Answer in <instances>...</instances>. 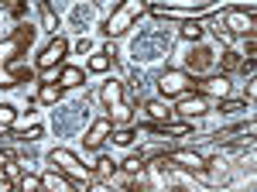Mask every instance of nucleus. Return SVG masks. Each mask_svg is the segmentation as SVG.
<instances>
[{
  "label": "nucleus",
  "mask_w": 257,
  "mask_h": 192,
  "mask_svg": "<svg viewBox=\"0 0 257 192\" xmlns=\"http://www.w3.org/2000/svg\"><path fill=\"white\" fill-rule=\"evenodd\" d=\"M86 82V72L82 69H76V65H62L59 72V86L62 89H76V86H82Z\"/></svg>",
  "instance_id": "14"
},
{
  "label": "nucleus",
  "mask_w": 257,
  "mask_h": 192,
  "mask_svg": "<svg viewBox=\"0 0 257 192\" xmlns=\"http://www.w3.org/2000/svg\"><path fill=\"white\" fill-rule=\"evenodd\" d=\"M48 161H52L59 172L69 175L76 185H89V182L96 178V172H93L89 165H82V161H79L72 151H69V148H52V151H48Z\"/></svg>",
  "instance_id": "3"
},
{
  "label": "nucleus",
  "mask_w": 257,
  "mask_h": 192,
  "mask_svg": "<svg viewBox=\"0 0 257 192\" xmlns=\"http://www.w3.org/2000/svg\"><path fill=\"white\" fill-rule=\"evenodd\" d=\"M175 114L182 117V120H192V117L209 114V96H202V93H182V96H178Z\"/></svg>",
  "instance_id": "8"
},
{
  "label": "nucleus",
  "mask_w": 257,
  "mask_h": 192,
  "mask_svg": "<svg viewBox=\"0 0 257 192\" xmlns=\"http://www.w3.org/2000/svg\"><path fill=\"white\" fill-rule=\"evenodd\" d=\"M11 185H14L11 175H0V192H11Z\"/></svg>",
  "instance_id": "30"
},
{
  "label": "nucleus",
  "mask_w": 257,
  "mask_h": 192,
  "mask_svg": "<svg viewBox=\"0 0 257 192\" xmlns=\"http://www.w3.org/2000/svg\"><path fill=\"white\" fill-rule=\"evenodd\" d=\"M213 58L216 55H213L209 48H192V52L185 55V72H189V76H202V72L213 65Z\"/></svg>",
  "instance_id": "11"
},
{
  "label": "nucleus",
  "mask_w": 257,
  "mask_h": 192,
  "mask_svg": "<svg viewBox=\"0 0 257 192\" xmlns=\"http://www.w3.org/2000/svg\"><path fill=\"white\" fill-rule=\"evenodd\" d=\"M110 137H113V141H117L120 148H131V144H134V131H131V127H113V131H110Z\"/></svg>",
  "instance_id": "21"
},
{
  "label": "nucleus",
  "mask_w": 257,
  "mask_h": 192,
  "mask_svg": "<svg viewBox=\"0 0 257 192\" xmlns=\"http://www.w3.org/2000/svg\"><path fill=\"white\" fill-rule=\"evenodd\" d=\"M21 189L24 192H41V175H24V178H21Z\"/></svg>",
  "instance_id": "26"
},
{
  "label": "nucleus",
  "mask_w": 257,
  "mask_h": 192,
  "mask_svg": "<svg viewBox=\"0 0 257 192\" xmlns=\"http://www.w3.org/2000/svg\"><path fill=\"white\" fill-rule=\"evenodd\" d=\"M144 165H148L144 154H131V158L123 161V172H127V175H141V172H144Z\"/></svg>",
  "instance_id": "22"
},
{
  "label": "nucleus",
  "mask_w": 257,
  "mask_h": 192,
  "mask_svg": "<svg viewBox=\"0 0 257 192\" xmlns=\"http://www.w3.org/2000/svg\"><path fill=\"white\" fill-rule=\"evenodd\" d=\"M144 14H148V0H120L117 11L103 21V35H106V38H120V35H127Z\"/></svg>",
  "instance_id": "2"
},
{
  "label": "nucleus",
  "mask_w": 257,
  "mask_h": 192,
  "mask_svg": "<svg viewBox=\"0 0 257 192\" xmlns=\"http://www.w3.org/2000/svg\"><path fill=\"white\" fill-rule=\"evenodd\" d=\"M41 189H52V192H72V189H76V182H72V178H69L65 172H59V168L52 165L48 172L41 175Z\"/></svg>",
  "instance_id": "12"
},
{
  "label": "nucleus",
  "mask_w": 257,
  "mask_h": 192,
  "mask_svg": "<svg viewBox=\"0 0 257 192\" xmlns=\"http://www.w3.org/2000/svg\"><path fill=\"white\" fill-rule=\"evenodd\" d=\"M14 141H38L41 137V127H28V131H18V134H11Z\"/></svg>",
  "instance_id": "28"
},
{
  "label": "nucleus",
  "mask_w": 257,
  "mask_h": 192,
  "mask_svg": "<svg viewBox=\"0 0 257 192\" xmlns=\"http://www.w3.org/2000/svg\"><path fill=\"white\" fill-rule=\"evenodd\" d=\"M113 172H117V161H113V158H99V161H96V175L110 178Z\"/></svg>",
  "instance_id": "24"
},
{
  "label": "nucleus",
  "mask_w": 257,
  "mask_h": 192,
  "mask_svg": "<svg viewBox=\"0 0 257 192\" xmlns=\"http://www.w3.org/2000/svg\"><path fill=\"white\" fill-rule=\"evenodd\" d=\"M219 24L230 31V35H254L257 31V18H254V7H230V11H223V14H216Z\"/></svg>",
  "instance_id": "4"
},
{
  "label": "nucleus",
  "mask_w": 257,
  "mask_h": 192,
  "mask_svg": "<svg viewBox=\"0 0 257 192\" xmlns=\"http://www.w3.org/2000/svg\"><path fill=\"white\" fill-rule=\"evenodd\" d=\"M35 41V28L31 24H21L14 35H7V38H0V89H11L14 86V79L7 76V65L11 62H18V55Z\"/></svg>",
  "instance_id": "1"
},
{
  "label": "nucleus",
  "mask_w": 257,
  "mask_h": 192,
  "mask_svg": "<svg viewBox=\"0 0 257 192\" xmlns=\"http://www.w3.org/2000/svg\"><path fill=\"white\" fill-rule=\"evenodd\" d=\"M237 110H247V100L243 103H237V100H223L219 103V114H237Z\"/></svg>",
  "instance_id": "27"
},
{
  "label": "nucleus",
  "mask_w": 257,
  "mask_h": 192,
  "mask_svg": "<svg viewBox=\"0 0 257 192\" xmlns=\"http://www.w3.org/2000/svg\"><path fill=\"white\" fill-rule=\"evenodd\" d=\"M62 93H65V89L59 86V79H55V82H41V86H38V100H41V103H48V107H55V103L62 100Z\"/></svg>",
  "instance_id": "17"
},
{
  "label": "nucleus",
  "mask_w": 257,
  "mask_h": 192,
  "mask_svg": "<svg viewBox=\"0 0 257 192\" xmlns=\"http://www.w3.org/2000/svg\"><path fill=\"white\" fill-rule=\"evenodd\" d=\"M202 31H206L202 21H185V24H182V38L185 41H202Z\"/></svg>",
  "instance_id": "19"
},
{
  "label": "nucleus",
  "mask_w": 257,
  "mask_h": 192,
  "mask_svg": "<svg viewBox=\"0 0 257 192\" xmlns=\"http://www.w3.org/2000/svg\"><path fill=\"white\" fill-rule=\"evenodd\" d=\"M192 89V76L185 69H165L158 76V93L161 100H172V96H182Z\"/></svg>",
  "instance_id": "5"
},
{
  "label": "nucleus",
  "mask_w": 257,
  "mask_h": 192,
  "mask_svg": "<svg viewBox=\"0 0 257 192\" xmlns=\"http://www.w3.org/2000/svg\"><path fill=\"white\" fill-rule=\"evenodd\" d=\"M106 69H110V55H106V52L89 58V72H106Z\"/></svg>",
  "instance_id": "25"
},
{
  "label": "nucleus",
  "mask_w": 257,
  "mask_h": 192,
  "mask_svg": "<svg viewBox=\"0 0 257 192\" xmlns=\"http://www.w3.org/2000/svg\"><path fill=\"white\" fill-rule=\"evenodd\" d=\"M14 120H18V110H14L11 103H0V131H11Z\"/></svg>",
  "instance_id": "20"
},
{
  "label": "nucleus",
  "mask_w": 257,
  "mask_h": 192,
  "mask_svg": "<svg viewBox=\"0 0 257 192\" xmlns=\"http://www.w3.org/2000/svg\"><path fill=\"white\" fill-rule=\"evenodd\" d=\"M144 110H148V117H151L155 124H161V120H172V114H175V110H172L165 100H148V103H144Z\"/></svg>",
  "instance_id": "15"
},
{
  "label": "nucleus",
  "mask_w": 257,
  "mask_h": 192,
  "mask_svg": "<svg viewBox=\"0 0 257 192\" xmlns=\"http://www.w3.org/2000/svg\"><path fill=\"white\" fill-rule=\"evenodd\" d=\"M110 131H113L110 117H99V120H93V127H89V131L82 134V148H89V151H99V148L106 144Z\"/></svg>",
  "instance_id": "10"
},
{
  "label": "nucleus",
  "mask_w": 257,
  "mask_h": 192,
  "mask_svg": "<svg viewBox=\"0 0 257 192\" xmlns=\"http://www.w3.org/2000/svg\"><path fill=\"white\" fill-rule=\"evenodd\" d=\"M192 86H196V93H202V96H219V100L230 96V79H226V72H219V76H206V79L192 76Z\"/></svg>",
  "instance_id": "9"
},
{
  "label": "nucleus",
  "mask_w": 257,
  "mask_h": 192,
  "mask_svg": "<svg viewBox=\"0 0 257 192\" xmlns=\"http://www.w3.org/2000/svg\"><path fill=\"white\" fill-rule=\"evenodd\" d=\"M240 62H243V58H240V52H233V48H226V52L219 55V65H223L226 72H230V69H240Z\"/></svg>",
  "instance_id": "23"
},
{
  "label": "nucleus",
  "mask_w": 257,
  "mask_h": 192,
  "mask_svg": "<svg viewBox=\"0 0 257 192\" xmlns=\"http://www.w3.org/2000/svg\"><path fill=\"white\" fill-rule=\"evenodd\" d=\"M99 100H103L106 110H110L113 103H120V100H123V82H120V79H106L103 89H99Z\"/></svg>",
  "instance_id": "13"
},
{
  "label": "nucleus",
  "mask_w": 257,
  "mask_h": 192,
  "mask_svg": "<svg viewBox=\"0 0 257 192\" xmlns=\"http://www.w3.org/2000/svg\"><path fill=\"white\" fill-rule=\"evenodd\" d=\"M161 161H168V165H178V168H185V172H206V168H209L206 154L189 151V148H175V151L161 154Z\"/></svg>",
  "instance_id": "7"
},
{
  "label": "nucleus",
  "mask_w": 257,
  "mask_h": 192,
  "mask_svg": "<svg viewBox=\"0 0 257 192\" xmlns=\"http://www.w3.org/2000/svg\"><path fill=\"white\" fill-rule=\"evenodd\" d=\"M0 168H4V154H0Z\"/></svg>",
  "instance_id": "31"
},
{
  "label": "nucleus",
  "mask_w": 257,
  "mask_h": 192,
  "mask_svg": "<svg viewBox=\"0 0 257 192\" xmlns=\"http://www.w3.org/2000/svg\"><path fill=\"white\" fill-rule=\"evenodd\" d=\"M110 124H113V127H127V124H131V117H134V110H131V103H123V100H120V103H113V107H110Z\"/></svg>",
  "instance_id": "16"
},
{
  "label": "nucleus",
  "mask_w": 257,
  "mask_h": 192,
  "mask_svg": "<svg viewBox=\"0 0 257 192\" xmlns=\"http://www.w3.org/2000/svg\"><path fill=\"white\" fill-rule=\"evenodd\" d=\"M0 4H4L14 18H21V14H24V4H21V0H0Z\"/></svg>",
  "instance_id": "29"
},
{
  "label": "nucleus",
  "mask_w": 257,
  "mask_h": 192,
  "mask_svg": "<svg viewBox=\"0 0 257 192\" xmlns=\"http://www.w3.org/2000/svg\"><path fill=\"white\" fill-rule=\"evenodd\" d=\"M41 28L52 31V35H55V28H59V14L48 7V0H41Z\"/></svg>",
  "instance_id": "18"
},
{
  "label": "nucleus",
  "mask_w": 257,
  "mask_h": 192,
  "mask_svg": "<svg viewBox=\"0 0 257 192\" xmlns=\"http://www.w3.org/2000/svg\"><path fill=\"white\" fill-rule=\"evenodd\" d=\"M65 55H69V41L62 35H52V41L38 52V72H52L55 65L65 62Z\"/></svg>",
  "instance_id": "6"
}]
</instances>
